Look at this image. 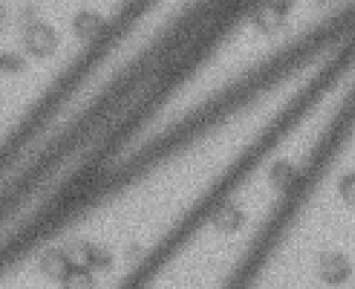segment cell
<instances>
[{
    "label": "cell",
    "instance_id": "cell-1",
    "mask_svg": "<svg viewBox=\"0 0 355 289\" xmlns=\"http://www.w3.org/2000/svg\"><path fill=\"white\" fill-rule=\"evenodd\" d=\"M60 42L59 33L49 22L31 19L23 24L22 48L33 59L45 60L55 56Z\"/></svg>",
    "mask_w": 355,
    "mask_h": 289
},
{
    "label": "cell",
    "instance_id": "cell-2",
    "mask_svg": "<svg viewBox=\"0 0 355 289\" xmlns=\"http://www.w3.org/2000/svg\"><path fill=\"white\" fill-rule=\"evenodd\" d=\"M107 17L91 10H84L77 13L71 22L72 32L82 44L94 41L103 32Z\"/></svg>",
    "mask_w": 355,
    "mask_h": 289
},
{
    "label": "cell",
    "instance_id": "cell-3",
    "mask_svg": "<svg viewBox=\"0 0 355 289\" xmlns=\"http://www.w3.org/2000/svg\"><path fill=\"white\" fill-rule=\"evenodd\" d=\"M0 69L3 75L21 74L28 69V61L20 53L6 52L0 57Z\"/></svg>",
    "mask_w": 355,
    "mask_h": 289
}]
</instances>
